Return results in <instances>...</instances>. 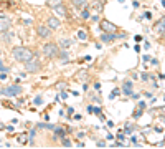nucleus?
<instances>
[{
    "mask_svg": "<svg viewBox=\"0 0 165 149\" xmlns=\"http://www.w3.org/2000/svg\"><path fill=\"white\" fill-rule=\"evenodd\" d=\"M0 71H9V68L3 66V63H2V61H0Z\"/></svg>",
    "mask_w": 165,
    "mask_h": 149,
    "instance_id": "20",
    "label": "nucleus"
},
{
    "mask_svg": "<svg viewBox=\"0 0 165 149\" xmlns=\"http://www.w3.org/2000/svg\"><path fill=\"white\" fill-rule=\"evenodd\" d=\"M48 28H51V30H56V28H59V20L56 17H51L48 20Z\"/></svg>",
    "mask_w": 165,
    "mask_h": 149,
    "instance_id": "8",
    "label": "nucleus"
},
{
    "mask_svg": "<svg viewBox=\"0 0 165 149\" xmlns=\"http://www.w3.org/2000/svg\"><path fill=\"white\" fill-rule=\"evenodd\" d=\"M101 28H102V32H106V33H112V32L116 30V25H114V23H111V22H107V20H102Z\"/></svg>",
    "mask_w": 165,
    "mask_h": 149,
    "instance_id": "6",
    "label": "nucleus"
},
{
    "mask_svg": "<svg viewBox=\"0 0 165 149\" xmlns=\"http://www.w3.org/2000/svg\"><path fill=\"white\" fill-rule=\"evenodd\" d=\"M38 35L41 38H48L50 37V30H48L46 27H38Z\"/></svg>",
    "mask_w": 165,
    "mask_h": 149,
    "instance_id": "9",
    "label": "nucleus"
},
{
    "mask_svg": "<svg viewBox=\"0 0 165 149\" xmlns=\"http://www.w3.org/2000/svg\"><path fill=\"white\" fill-rule=\"evenodd\" d=\"M58 56L63 60V61H66L68 60V51H58Z\"/></svg>",
    "mask_w": 165,
    "mask_h": 149,
    "instance_id": "14",
    "label": "nucleus"
},
{
    "mask_svg": "<svg viewBox=\"0 0 165 149\" xmlns=\"http://www.w3.org/2000/svg\"><path fill=\"white\" fill-rule=\"evenodd\" d=\"M20 93H22V88H20L18 84L7 86V88H3V90L0 91V95H3V96H18Z\"/></svg>",
    "mask_w": 165,
    "mask_h": 149,
    "instance_id": "2",
    "label": "nucleus"
},
{
    "mask_svg": "<svg viewBox=\"0 0 165 149\" xmlns=\"http://www.w3.org/2000/svg\"><path fill=\"white\" fill-rule=\"evenodd\" d=\"M142 80H144V81H147V80H149V75L144 73V75H142Z\"/></svg>",
    "mask_w": 165,
    "mask_h": 149,
    "instance_id": "21",
    "label": "nucleus"
},
{
    "mask_svg": "<svg viewBox=\"0 0 165 149\" xmlns=\"http://www.w3.org/2000/svg\"><path fill=\"white\" fill-rule=\"evenodd\" d=\"M81 17L88 20V18H89V12H88V10H83V13H81Z\"/></svg>",
    "mask_w": 165,
    "mask_h": 149,
    "instance_id": "17",
    "label": "nucleus"
},
{
    "mask_svg": "<svg viewBox=\"0 0 165 149\" xmlns=\"http://www.w3.org/2000/svg\"><path fill=\"white\" fill-rule=\"evenodd\" d=\"M61 45H63L64 48H68V47L71 45V42H70V40H61Z\"/></svg>",
    "mask_w": 165,
    "mask_h": 149,
    "instance_id": "15",
    "label": "nucleus"
},
{
    "mask_svg": "<svg viewBox=\"0 0 165 149\" xmlns=\"http://www.w3.org/2000/svg\"><path fill=\"white\" fill-rule=\"evenodd\" d=\"M102 42H114L116 40V35H112V33H106V35H102L101 37Z\"/></svg>",
    "mask_w": 165,
    "mask_h": 149,
    "instance_id": "10",
    "label": "nucleus"
},
{
    "mask_svg": "<svg viewBox=\"0 0 165 149\" xmlns=\"http://www.w3.org/2000/svg\"><path fill=\"white\" fill-rule=\"evenodd\" d=\"M56 134H58L59 138H63V136H64V132H63V129H56Z\"/></svg>",
    "mask_w": 165,
    "mask_h": 149,
    "instance_id": "19",
    "label": "nucleus"
},
{
    "mask_svg": "<svg viewBox=\"0 0 165 149\" xmlns=\"http://www.w3.org/2000/svg\"><path fill=\"white\" fill-rule=\"evenodd\" d=\"M10 27H12V20L9 17H5V15H0V33L9 32Z\"/></svg>",
    "mask_w": 165,
    "mask_h": 149,
    "instance_id": "5",
    "label": "nucleus"
},
{
    "mask_svg": "<svg viewBox=\"0 0 165 149\" xmlns=\"http://www.w3.org/2000/svg\"><path fill=\"white\" fill-rule=\"evenodd\" d=\"M78 38L79 40H86V33H84V32H78Z\"/></svg>",
    "mask_w": 165,
    "mask_h": 149,
    "instance_id": "16",
    "label": "nucleus"
},
{
    "mask_svg": "<svg viewBox=\"0 0 165 149\" xmlns=\"http://www.w3.org/2000/svg\"><path fill=\"white\" fill-rule=\"evenodd\" d=\"M12 55H13V58L17 60V61H20V63H25V61H28V60H31V58L35 56L33 51L28 50V48H25V47H17V48H13Z\"/></svg>",
    "mask_w": 165,
    "mask_h": 149,
    "instance_id": "1",
    "label": "nucleus"
},
{
    "mask_svg": "<svg viewBox=\"0 0 165 149\" xmlns=\"http://www.w3.org/2000/svg\"><path fill=\"white\" fill-rule=\"evenodd\" d=\"M74 7H78V9H83L84 5H86V0H73Z\"/></svg>",
    "mask_w": 165,
    "mask_h": 149,
    "instance_id": "13",
    "label": "nucleus"
},
{
    "mask_svg": "<svg viewBox=\"0 0 165 149\" xmlns=\"http://www.w3.org/2000/svg\"><path fill=\"white\" fill-rule=\"evenodd\" d=\"M43 53H45L48 58L56 56L58 55V45H56V43H46V45L43 47Z\"/></svg>",
    "mask_w": 165,
    "mask_h": 149,
    "instance_id": "4",
    "label": "nucleus"
},
{
    "mask_svg": "<svg viewBox=\"0 0 165 149\" xmlns=\"http://www.w3.org/2000/svg\"><path fill=\"white\" fill-rule=\"evenodd\" d=\"M46 5H48V7H53V9H55V7L61 5V0H48Z\"/></svg>",
    "mask_w": 165,
    "mask_h": 149,
    "instance_id": "11",
    "label": "nucleus"
},
{
    "mask_svg": "<svg viewBox=\"0 0 165 149\" xmlns=\"http://www.w3.org/2000/svg\"><path fill=\"white\" fill-rule=\"evenodd\" d=\"M25 70L28 71V73H37V71L40 70V61L35 60V56H33L31 60L25 61Z\"/></svg>",
    "mask_w": 165,
    "mask_h": 149,
    "instance_id": "3",
    "label": "nucleus"
},
{
    "mask_svg": "<svg viewBox=\"0 0 165 149\" xmlns=\"http://www.w3.org/2000/svg\"><path fill=\"white\" fill-rule=\"evenodd\" d=\"M41 101H43V99H41V96H38V98H35V104H41Z\"/></svg>",
    "mask_w": 165,
    "mask_h": 149,
    "instance_id": "18",
    "label": "nucleus"
},
{
    "mask_svg": "<svg viewBox=\"0 0 165 149\" xmlns=\"http://www.w3.org/2000/svg\"><path fill=\"white\" fill-rule=\"evenodd\" d=\"M155 32L157 33H165V17L159 20V23L155 25Z\"/></svg>",
    "mask_w": 165,
    "mask_h": 149,
    "instance_id": "7",
    "label": "nucleus"
},
{
    "mask_svg": "<svg viewBox=\"0 0 165 149\" xmlns=\"http://www.w3.org/2000/svg\"><path fill=\"white\" fill-rule=\"evenodd\" d=\"M55 12L58 15H66V9H64L63 5H58V7H55Z\"/></svg>",
    "mask_w": 165,
    "mask_h": 149,
    "instance_id": "12",
    "label": "nucleus"
}]
</instances>
